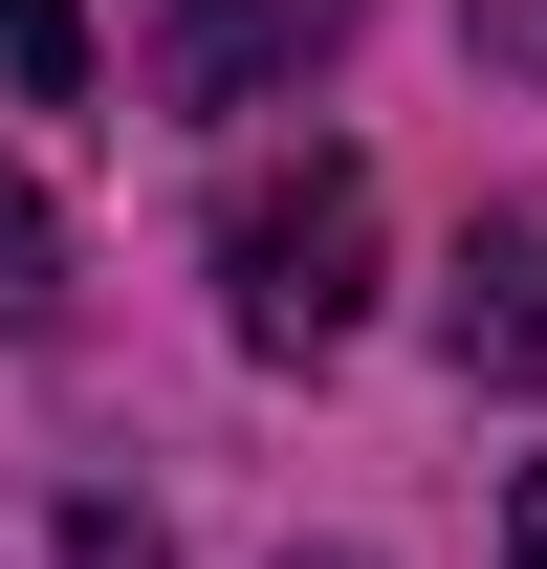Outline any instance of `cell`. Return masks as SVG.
Returning a JSON list of instances; mask_svg holds the SVG:
<instances>
[{
	"mask_svg": "<svg viewBox=\"0 0 547 569\" xmlns=\"http://www.w3.org/2000/svg\"><path fill=\"white\" fill-rule=\"evenodd\" d=\"M329 44H350V0H132L153 110H263V88H307Z\"/></svg>",
	"mask_w": 547,
	"mask_h": 569,
	"instance_id": "cell-2",
	"label": "cell"
},
{
	"mask_svg": "<svg viewBox=\"0 0 547 569\" xmlns=\"http://www.w3.org/2000/svg\"><path fill=\"white\" fill-rule=\"evenodd\" d=\"M329 569H350V548H329Z\"/></svg>",
	"mask_w": 547,
	"mask_h": 569,
	"instance_id": "cell-8",
	"label": "cell"
},
{
	"mask_svg": "<svg viewBox=\"0 0 547 569\" xmlns=\"http://www.w3.org/2000/svg\"><path fill=\"white\" fill-rule=\"evenodd\" d=\"M67 569H176V548H153V503H67Z\"/></svg>",
	"mask_w": 547,
	"mask_h": 569,
	"instance_id": "cell-6",
	"label": "cell"
},
{
	"mask_svg": "<svg viewBox=\"0 0 547 569\" xmlns=\"http://www.w3.org/2000/svg\"><path fill=\"white\" fill-rule=\"evenodd\" d=\"M0 67H22L44 110H67V88H88V0H0Z\"/></svg>",
	"mask_w": 547,
	"mask_h": 569,
	"instance_id": "cell-5",
	"label": "cell"
},
{
	"mask_svg": "<svg viewBox=\"0 0 547 569\" xmlns=\"http://www.w3.org/2000/svg\"><path fill=\"white\" fill-rule=\"evenodd\" d=\"M219 307L241 351H350L372 329V153H241L219 176Z\"/></svg>",
	"mask_w": 547,
	"mask_h": 569,
	"instance_id": "cell-1",
	"label": "cell"
},
{
	"mask_svg": "<svg viewBox=\"0 0 547 569\" xmlns=\"http://www.w3.org/2000/svg\"><path fill=\"white\" fill-rule=\"evenodd\" d=\"M504 569H547V482H526V526H504Z\"/></svg>",
	"mask_w": 547,
	"mask_h": 569,
	"instance_id": "cell-7",
	"label": "cell"
},
{
	"mask_svg": "<svg viewBox=\"0 0 547 569\" xmlns=\"http://www.w3.org/2000/svg\"><path fill=\"white\" fill-rule=\"evenodd\" d=\"M438 351L481 395H547V198H481L460 263H438Z\"/></svg>",
	"mask_w": 547,
	"mask_h": 569,
	"instance_id": "cell-3",
	"label": "cell"
},
{
	"mask_svg": "<svg viewBox=\"0 0 547 569\" xmlns=\"http://www.w3.org/2000/svg\"><path fill=\"white\" fill-rule=\"evenodd\" d=\"M67 307V219H44V176H0V329H44Z\"/></svg>",
	"mask_w": 547,
	"mask_h": 569,
	"instance_id": "cell-4",
	"label": "cell"
}]
</instances>
